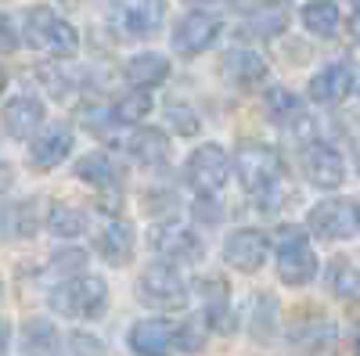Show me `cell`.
<instances>
[{"label": "cell", "mask_w": 360, "mask_h": 356, "mask_svg": "<svg viewBox=\"0 0 360 356\" xmlns=\"http://www.w3.org/2000/svg\"><path fill=\"white\" fill-rule=\"evenodd\" d=\"M234 176L242 180L245 195L259 205V209H274L281 202V184H285V159L278 147L270 144H242L231 159Z\"/></svg>", "instance_id": "6da1fadb"}, {"label": "cell", "mask_w": 360, "mask_h": 356, "mask_svg": "<svg viewBox=\"0 0 360 356\" xmlns=\"http://www.w3.org/2000/svg\"><path fill=\"white\" fill-rule=\"evenodd\" d=\"M51 310L65 320H98L108 310V284L90 274L65 277L51 291Z\"/></svg>", "instance_id": "7a4b0ae2"}, {"label": "cell", "mask_w": 360, "mask_h": 356, "mask_svg": "<svg viewBox=\"0 0 360 356\" xmlns=\"http://www.w3.org/2000/svg\"><path fill=\"white\" fill-rule=\"evenodd\" d=\"M22 40L51 58H72L79 47V33L51 8H33L22 18Z\"/></svg>", "instance_id": "3957f363"}, {"label": "cell", "mask_w": 360, "mask_h": 356, "mask_svg": "<svg viewBox=\"0 0 360 356\" xmlns=\"http://www.w3.org/2000/svg\"><path fill=\"white\" fill-rule=\"evenodd\" d=\"M274 249H278V277L292 288L310 284L317 277V256L307 245V230L285 223L274 230Z\"/></svg>", "instance_id": "277c9868"}, {"label": "cell", "mask_w": 360, "mask_h": 356, "mask_svg": "<svg viewBox=\"0 0 360 356\" xmlns=\"http://www.w3.org/2000/svg\"><path fill=\"white\" fill-rule=\"evenodd\" d=\"M166 0H108V29L119 40H148L162 29Z\"/></svg>", "instance_id": "5b68a950"}, {"label": "cell", "mask_w": 360, "mask_h": 356, "mask_svg": "<svg viewBox=\"0 0 360 356\" xmlns=\"http://www.w3.org/2000/svg\"><path fill=\"white\" fill-rule=\"evenodd\" d=\"M137 291H141V303L155 306V310H180V306L188 303V284H184V277H180L176 266L166 263V259L144 266Z\"/></svg>", "instance_id": "8992f818"}, {"label": "cell", "mask_w": 360, "mask_h": 356, "mask_svg": "<svg viewBox=\"0 0 360 356\" xmlns=\"http://www.w3.org/2000/svg\"><path fill=\"white\" fill-rule=\"evenodd\" d=\"M184 176H188V184L195 187V195H220L224 184H227V176H231V159L220 144H202L191 152L188 166H184Z\"/></svg>", "instance_id": "52a82bcc"}, {"label": "cell", "mask_w": 360, "mask_h": 356, "mask_svg": "<svg viewBox=\"0 0 360 356\" xmlns=\"http://www.w3.org/2000/svg\"><path fill=\"white\" fill-rule=\"evenodd\" d=\"M307 223H310V234L321 237V242H346V237H353L360 230L356 227V205L346 198H328V202L314 205Z\"/></svg>", "instance_id": "ba28073f"}, {"label": "cell", "mask_w": 360, "mask_h": 356, "mask_svg": "<svg viewBox=\"0 0 360 356\" xmlns=\"http://www.w3.org/2000/svg\"><path fill=\"white\" fill-rule=\"evenodd\" d=\"M152 249L166 259V263H198L202 259V237L180 220H166L152 230Z\"/></svg>", "instance_id": "9c48e42d"}, {"label": "cell", "mask_w": 360, "mask_h": 356, "mask_svg": "<svg viewBox=\"0 0 360 356\" xmlns=\"http://www.w3.org/2000/svg\"><path fill=\"white\" fill-rule=\"evenodd\" d=\"M220 37V18L209 15V11H188L173 25V51L184 54V58H195L202 51H209Z\"/></svg>", "instance_id": "30bf717a"}, {"label": "cell", "mask_w": 360, "mask_h": 356, "mask_svg": "<svg viewBox=\"0 0 360 356\" xmlns=\"http://www.w3.org/2000/svg\"><path fill=\"white\" fill-rule=\"evenodd\" d=\"M303 173L307 180L321 191H335L342 180H346V159L339 155V147L324 144V140H314L303 147Z\"/></svg>", "instance_id": "8fae6325"}, {"label": "cell", "mask_w": 360, "mask_h": 356, "mask_svg": "<svg viewBox=\"0 0 360 356\" xmlns=\"http://www.w3.org/2000/svg\"><path fill=\"white\" fill-rule=\"evenodd\" d=\"M72 144H76V133L69 123H51L47 130H40L29 144V166L47 173L54 166H62L69 155H72Z\"/></svg>", "instance_id": "7c38bea8"}, {"label": "cell", "mask_w": 360, "mask_h": 356, "mask_svg": "<svg viewBox=\"0 0 360 356\" xmlns=\"http://www.w3.org/2000/svg\"><path fill=\"white\" fill-rule=\"evenodd\" d=\"M270 256V237L256 227H242V230H234L227 242H224V259L234 266V270H242V274H256L259 266L266 263Z\"/></svg>", "instance_id": "4fadbf2b"}, {"label": "cell", "mask_w": 360, "mask_h": 356, "mask_svg": "<svg viewBox=\"0 0 360 356\" xmlns=\"http://www.w3.org/2000/svg\"><path fill=\"white\" fill-rule=\"evenodd\" d=\"M44 119H47V108L33 94H15L4 105V112H0V123H4L8 137H15V140H33L44 130Z\"/></svg>", "instance_id": "5bb4252c"}, {"label": "cell", "mask_w": 360, "mask_h": 356, "mask_svg": "<svg viewBox=\"0 0 360 356\" xmlns=\"http://www.w3.org/2000/svg\"><path fill=\"white\" fill-rule=\"evenodd\" d=\"M94 249H98V256H101L105 263L127 266L130 256H134V227H130L127 220H119V216L105 220V223L98 227V234H94Z\"/></svg>", "instance_id": "9a60e30c"}, {"label": "cell", "mask_w": 360, "mask_h": 356, "mask_svg": "<svg viewBox=\"0 0 360 356\" xmlns=\"http://www.w3.org/2000/svg\"><path fill=\"white\" fill-rule=\"evenodd\" d=\"M349 91H353V69H349L346 62L324 65V69L307 83V98L317 101V105H339Z\"/></svg>", "instance_id": "2e32d148"}, {"label": "cell", "mask_w": 360, "mask_h": 356, "mask_svg": "<svg viewBox=\"0 0 360 356\" xmlns=\"http://www.w3.org/2000/svg\"><path fill=\"white\" fill-rule=\"evenodd\" d=\"M130 349L137 356H169L173 352V324L162 317L137 320L130 328Z\"/></svg>", "instance_id": "e0dca14e"}, {"label": "cell", "mask_w": 360, "mask_h": 356, "mask_svg": "<svg viewBox=\"0 0 360 356\" xmlns=\"http://www.w3.org/2000/svg\"><path fill=\"white\" fill-rule=\"evenodd\" d=\"M127 152H130V159H134L137 166L155 169V166H162L166 155H169V140H166V133L155 130V126H141V130L130 133Z\"/></svg>", "instance_id": "ac0fdd59"}, {"label": "cell", "mask_w": 360, "mask_h": 356, "mask_svg": "<svg viewBox=\"0 0 360 356\" xmlns=\"http://www.w3.org/2000/svg\"><path fill=\"white\" fill-rule=\"evenodd\" d=\"M198 299H202V313L209 317L213 328L231 331V288L224 277H205L198 284Z\"/></svg>", "instance_id": "d6986e66"}, {"label": "cell", "mask_w": 360, "mask_h": 356, "mask_svg": "<svg viewBox=\"0 0 360 356\" xmlns=\"http://www.w3.org/2000/svg\"><path fill=\"white\" fill-rule=\"evenodd\" d=\"M123 76H127L130 86H137V91H152V86H159L169 76V62L162 54L144 51V54H134L130 62L123 65Z\"/></svg>", "instance_id": "ffe728a7"}, {"label": "cell", "mask_w": 360, "mask_h": 356, "mask_svg": "<svg viewBox=\"0 0 360 356\" xmlns=\"http://www.w3.org/2000/svg\"><path fill=\"white\" fill-rule=\"evenodd\" d=\"M224 72L231 76L234 86H256V83L266 79V62L249 47H234L224 58Z\"/></svg>", "instance_id": "44dd1931"}, {"label": "cell", "mask_w": 360, "mask_h": 356, "mask_svg": "<svg viewBox=\"0 0 360 356\" xmlns=\"http://www.w3.org/2000/svg\"><path fill=\"white\" fill-rule=\"evenodd\" d=\"M40 209L33 198H22V202H11L0 209V230H4L8 237H33L40 230Z\"/></svg>", "instance_id": "7402d4cb"}, {"label": "cell", "mask_w": 360, "mask_h": 356, "mask_svg": "<svg viewBox=\"0 0 360 356\" xmlns=\"http://www.w3.org/2000/svg\"><path fill=\"white\" fill-rule=\"evenodd\" d=\"M292 342L303 349V352H328V349H335L339 331H335V324H332V320L314 317V320L299 324V328L292 331Z\"/></svg>", "instance_id": "603a6c76"}, {"label": "cell", "mask_w": 360, "mask_h": 356, "mask_svg": "<svg viewBox=\"0 0 360 356\" xmlns=\"http://www.w3.org/2000/svg\"><path fill=\"white\" fill-rule=\"evenodd\" d=\"M76 176L83 184H90V187H115L119 169H115L108 152H90V155L76 159Z\"/></svg>", "instance_id": "cb8c5ba5"}, {"label": "cell", "mask_w": 360, "mask_h": 356, "mask_svg": "<svg viewBox=\"0 0 360 356\" xmlns=\"http://www.w3.org/2000/svg\"><path fill=\"white\" fill-rule=\"evenodd\" d=\"M263 108H266V115H270V123H274V126H292V123L303 119V101H299L288 86H274V91H266Z\"/></svg>", "instance_id": "d4e9b609"}, {"label": "cell", "mask_w": 360, "mask_h": 356, "mask_svg": "<svg viewBox=\"0 0 360 356\" xmlns=\"http://www.w3.org/2000/svg\"><path fill=\"white\" fill-rule=\"evenodd\" d=\"M303 25H307V33H314L321 40H332L339 33L342 18H339V8L332 0H314V4L303 8Z\"/></svg>", "instance_id": "484cf974"}, {"label": "cell", "mask_w": 360, "mask_h": 356, "mask_svg": "<svg viewBox=\"0 0 360 356\" xmlns=\"http://www.w3.org/2000/svg\"><path fill=\"white\" fill-rule=\"evenodd\" d=\"M324 288L335 295V299H353V295L360 291V270L349 263V259H332L324 270Z\"/></svg>", "instance_id": "4316f807"}, {"label": "cell", "mask_w": 360, "mask_h": 356, "mask_svg": "<svg viewBox=\"0 0 360 356\" xmlns=\"http://www.w3.org/2000/svg\"><path fill=\"white\" fill-rule=\"evenodd\" d=\"M44 223H47V230H51L54 237H65V242H72V237H79V234L86 230V216L76 209V205H65V202L51 205L47 216H44Z\"/></svg>", "instance_id": "83f0119b"}, {"label": "cell", "mask_w": 360, "mask_h": 356, "mask_svg": "<svg viewBox=\"0 0 360 356\" xmlns=\"http://www.w3.org/2000/svg\"><path fill=\"white\" fill-rule=\"evenodd\" d=\"M209 331H213V324H209L205 313H195L188 317L180 328H173V349L180 352H202L205 342H209Z\"/></svg>", "instance_id": "f1b7e54d"}, {"label": "cell", "mask_w": 360, "mask_h": 356, "mask_svg": "<svg viewBox=\"0 0 360 356\" xmlns=\"http://www.w3.org/2000/svg\"><path fill=\"white\" fill-rule=\"evenodd\" d=\"M58 349V331L47 320H29L22 328V352L25 356H54Z\"/></svg>", "instance_id": "f546056e"}, {"label": "cell", "mask_w": 360, "mask_h": 356, "mask_svg": "<svg viewBox=\"0 0 360 356\" xmlns=\"http://www.w3.org/2000/svg\"><path fill=\"white\" fill-rule=\"evenodd\" d=\"M148 108H152V98H148V91H134L127 98H119L112 105V115L115 123H141V119L148 115Z\"/></svg>", "instance_id": "4dcf8cb0"}, {"label": "cell", "mask_w": 360, "mask_h": 356, "mask_svg": "<svg viewBox=\"0 0 360 356\" xmlns=\"http://www.w3.org/2000/svg\"><path fill=\"white\" fill-rule=\"evenodd\" d=\"M249 328L256 338H270V331L278 328V303L270 295H259L256 306H252V317H249Z\"/></svg>", "instance_id": "1f68e13d"}, {"label": "cell", "mask_w": 360, "mask_h": 356, "mask_svg": "<svg viewBox=\"0 0 360 356\" xmlns=\"http://www.w3.org/2000/svg\"><path fill=\"white\" fill-rule=\"evenodd\" d=\"M79 126H86L94 137H105V133L115 126V115H112V108H105V105H83V108H79Z\"/></svg>", "instance_id": "d6a6232c"}, {"label": "cell", "mask_w": 360, "mask_h": 356, "mask_svg": "<svg viewBox=\"0 0 360 356\" xmlns=\"http://www.w3.org/2000/svg\"><path fill=\"white\" fill-rule=\"evenodd\" d=\"M83 266H86V252L83 249H62V252H54V259H51V270L65 274V277L83 274Z\"/></svg>", "instance_id": "836d02e7"}, {"label": "cell", "mask_w": 360, "mask_h": 356, "mask_svg": "<svg viewBox=\"0 0 360 356\" xmlns=\"http://www.w3.org/2000/svg\"><path fill=\"white\" fill-rule=\"evenodd\" d=\"M166 119H169V126H173L180 137H195V133H198V115H195L188 105H169V108H166Z\"/></svg>", "instance_id": "e575fe53"}, {"label": "cell", "mask_w": 360, "mask_h": 356, "mask_svg": "<svg viewBox=\"0 0 360 356\" xmlns=\"http://www.w3.org/2000/svg\"><path fill=\"white\" fill-rule=\"evenodd\" d=\"M69 345H72V356H105V345L94 335H83V331H76L69 338Z\"/></svg>", "instance_id": "d590c367"}, {"label": "cell", "mask_w": 360, "mask_h": 356, "mask_svg": "<svg viewBox=\"0 0 360 356\" xmlns=\"http://www.w3.org/2000/svg\"><path fill=\"white\" fill-rule=\"evenodd\" d=\"M18 47V33H15V22L8 15H0V51H15Z\"/></svg>", "instance_id": "8d00e7d4"}, {"label": "cell", "mask_w": 360, "mask_h": 356, "mask_svg": "<svg viewBox=\"0 0 360 356\" xmlns=\"http://www.w3.org/2000/svg\"><path fill=\"white\" fill-rule=\"evenodd\" d=\"M8 345H11V324L0 320V356H8Z\"/></svg>", "instance_id": "74e56055"}, {"label": "cell", "mask_w": 360, "mask_h": 356, "mask_svg": "<svg viewBox=\"0 0 360 356\" xmlns=\"http://www.w3.org/2000/svg\"><path fill=\"white\" fill-rule=\"evenodd\" d=\"M11 187V166H0V195Z\"/></svg>", "instance_id": "f35d334b"}, {"label": "cell", "mask_w": 360, "mask_h": 356, "mask_svg": "<svg viewBox=\"0 0 360 356\" xmlns=\"http://www.w3.org/2000/svg\"><path fill=\"white\" fill-rule=\"evenodd\" d=\"M349 33H353V40L360 44V11L353 15V22H349Z\"/></svg>", "instance_id": "ab89813d"}, {"label": "cell", "mask_w": 360, "mask_h": 356, "mask_svg": "<svg viewBox=\"0 0 360 356\" xmlns=\"http://www.w3.org/2000/svg\"><path fill=\"white\" fill-rule=\"evenodd\" d=\"M356 166H360V133H356Z\"/></svg>", "instance_id": "60d3db41"}, {"label": "cell", "mask_w": 360, "mask_h": 356, "mask_svg": "<svg viewBox=\"0 0 360 356\" xmlns=\"http://www.w3.org/2000/svg\"><path fill=\"white\" fill-rule=\"evenodd\" d=\"M0 94H4V69H0Z\"/></svg>", "instance_id": "b9f144b4"}, {"label": "cell", "mask_w": 360, "mask_h": 356, "mask_svg": "<svg viewBox=\"0 0 360 356\" xmlns=\"http://www.w3.org/2000/svg\"><path fill=\"white\" fill-rule=\"evenodd\" d=\"M356 205V227H360V202H353Z\"/></svg>", "instance_id": "7bdbcfd3"}, {"label": "cell", "mask_w": 360, "mask_h": 356, "mask_svg": "<svg viewBox=\"0 0 360 356\" xmlns=\"http://www.w3.org/2000/svg\"><path fill=\"white\" fill-rule=\"evenodd\" d=\"M356 356H360V338H356Z\"/></svg>", "instance_id": "ee69618b"}, {"label": "cell", "mask_w": 360, "mask_h": 356, "mask_svg": "<svg viewBox=\"0 0 360 356\" xmlns=\"http://www.w3.org/2000/svg\"><path fill=\"white\" fill-rule=\"evenodd\" d=\"M191 4H205V0H191Z\"/></svg>", "instance_id": "f6af8a7d"}, {"label": "cell", "mask_w": 360, "mask_h": 356, "mask_svg": "<svg viewBox=\"0 0 360 356\" xmlns=\"http://www.w3.org/2000/svg\"><path fill=\"white\" fill-rule=\"evenodd\" d=\"M0 295H4V281H0Z\"/></svg>", "instance_id": "bcb514c9"}, {"label": "cell", "mask_w": 360, "mask_h": 356, "mask_svg": "<svg viewBox=\"0 0 360 356\" xmlns=\"http://www.w3.org/2000/svg\"><path fill=\"white\" fill-rule=\"evenodd\" d=\"M353 4H356V11H360V0H353Z\"/></svg>", "instance_id": "7dc6e473"}]
</instances>
